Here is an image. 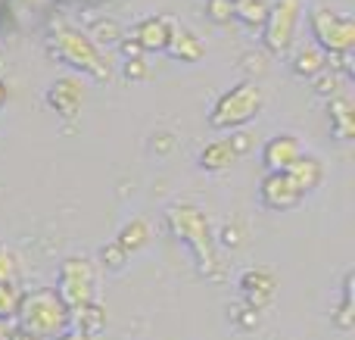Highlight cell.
Listing matches in <instances>:
<instances>
[{"label":"cell","instance_id":"cell-1","mask_svg":"<svg viewBox=\"0 0 355 340\" xmlns=\"http://www.w3.org/2000/svg\"><path fill=\"white\" fill-rule=\"evenodd\" d=\"M12 322L31 337H56L69 328V306L56 294V287L22 291Z\"/></svg>","mask_w":355,"mask_h":340},{"label":"cell","instance_id":"cell-2","mask_svg":"<svg viewBox=\"0 0 355 340\" xmlns=\"http://www.w3.org/2000/svg\"><path fill=\"white\" fill-rule=\"evenodd\" d=\"M168 228L193 250L196 262L206 275H215V266H218V256H215V244H212V228H209V219L200 206L190 203H175L172 210L166 212Z\"/></svg>","mask_w":355,"mask_h":340},{"label":"cell","instance_id":"cell-3","mask_svg":"<svg viewBox=\"0 0 355 340\" xmlns=\"http://www.w3.org/2000/svg\"><path fill=\"white\" fill-rule=\"evenodd\" d=\"M262 106H265L262 87L252 85V81H240V85H234L231 91H225L218 97V103L209 112V125L218 131L240 128V125L252 122L262 112Z\"/></svg>","mask_w":355,"mask_h":340},{"label":"cell","instance_id":"cell-4","mask_svg":"<svg viewBox=\"0 0 355 340\" xmlns=\"http://www.w3.org/2000/svg\"><path fill=\"white\" fill-rule=\"evenodd\" d=\"M56 53H60L72 69H81V72L94 75L97 81L110 78V66L103 62L97 44H94L85 31H75V28L56 31Z\"/></svg>","mask_w":355,"mask_h":340},{"label":"cell","instance_id":"cell-5","mask_svg":"<svg viewBox=\"0 0 355 340\" xmlns=\"http://www.w3.org/2000/svg\"><path fill=\"white\" fill-rule=\"evenodd\" d=\"M302 16V0H275L268 6V16H265V47L275 56H284L290 47H293L296 37V25H300Z\"/></svg>","mask_w":355,"mask_h":340},{"label":"cell","instance_id":"cell-6","mask_svg":"<svg viewBox=\"0 0 355 340\" xmlns=\"http://www.w3.org/2000/svg\"><path fill=\"white\" fill-rule=\"evenodd\" d=\"M309 25H312L315 44L324 53H349L355 47V19L349 16H340V12L331 10H315L309 16Z\"/></svg>","mask_w":355,"mask_h":340},{"label":"cell","instance_id":"cell-7","mask_svg":"<svg viewBox=\"0 0 355 340\" xmlns=\"http://www.w3.org/2000/svg\"><path fill=\"white\" fill-rule=\"evenodd\" d=\"M56 294L62 297V303L69 306V312L94 300V272L87 266V260L69 256L60 266V281H56Z\"/></svg>","mask_w":355,"mask_h":340},{"label":"cell","instance_id":"cell-8","mask_svg":"<svg viewBox=\"0 0 355 340\" xmlns=\"http://www.w3.org/2000/svg\"><path fill=\"white\" fill-rule=\"evenodd\" d=\"M259 194H262V203L268 206V210H277V212L293 210V206L302 200V191L296 187V181L290 178L287 172H268L262 178Z\"/></svg>","mask_w":355,"mask_h":340},{"label":"cell","instance_id":"cell-9","mask_svg":"<svg viewBox=\"0 0 355 340\" xmlns=\"http://www.w3.org/2000/svg\"><path fill=\"white\" fill-rule=\"evenodd\" d=\"M300 156H302V144L296 141V135H275L262 147V162L268 172H287Z\"/></svg>","mask_w":355,"mask_h":340},{"label":"cell","instance_id":"cell-10","mask_svg":"<svg viewBox=\"0 0 355 340\" xmlns=\"http://www.w3.org/2000/svg\"><path fill=\"white\" fill-rule=\"evenodd\" d=\"M47 103L60 112L62 119H75L85 103V87L78 78H56L47 91Z\"/></svg>","mask_w":355,"mask_h":340},{"label":"cell","instance_id":"cell-11","mask_svg":"<svg viewBox=\"0 0 355 340\" xmlns=\"http://www.w3.org/2000/svg\"><path fill=\"white\" fill-rule=\"evenodd\" d=\"M178 25L166 16H150L144 22H137L135 28V41L141 44V50H166L172 41V31Z\"/></svg>","mask_w":355,"mask_h":340},{"label":"cell","instance_id":"cell-12","mask_svg":"<svg viewBox=\"0 0 355 340\" xmlns=\"http://www.w3.org/2000/svg\"><path fill=\"white\" fill-rule=\"evenodd\" d=\"M240 291L250 300L252 309L259 312L271 300V294H275V275H271L268 269H246V272L240 275Z\"/></svg>","mask_w":355,"mask_h":340},{"label":"cell","instance_id":"cell-13","mask_svg":"<svg viewBox=\"0 0 355 340\" xmlns=\"http://www.w3.org/2000/svg\"><path fill=\"white\" fill-rule=\"evenodd\" d=\"M234 160H237V150H234V144L227 141H212L206 144V147L200 150V166L206 169V172H225V169L234 166Z\"/></svg>","mask_w":355,"mask_h":340},{"label":"cell","instance_id":"cell-14","mask_svg":"<svg viewBox=\"0 0 355 340\" xmlns=\"http://www.w3.org/2000/svg\"><path fill=\"white\" fill-rule=\"evenodd\" d=\"M324 69H327V53L318 47V44L300 47L293 53V72L302 75V78H318Z\"/></svg>","mask_w":355,"mask_h":340},{"label":"cell","instance_id":"cell-15","mask_svg":"<svg viewBox=\"0 0 355 340\" xmlns=\"http://www.w3.org/2000/svg\"><path fill=\"white\" fill-rule=\"evenodd\" d=\"M69 325H75V328L87 337H97L100 331L106 328V312L91 300V303H85V306H78V309L69 312Z\"/></svg>","mask_w":355,"mask_h":340},{"label":"cell","instance_id":"cell-16","mask_svg":"<svg viewBox=\"0 0 355 340\" xmlns=\"http://www.w3.org/2000/svg\"><path fill=\"white\" fill-rule=\"evenodd\" d=\"M287 175L296 181V187L306 194V191H312V187L321 185V178H324V169H321V162L315 160V156H306V153H302L300 160H296L293 166L287 169Z\"/></svg>","mask_w":355,"mask_h":340},{"label":"cell","instance_id":"cell-17","mask_svg":"<svg viewBox=\"0 0 355 340\" xmlns=\"http://www.w3.org/2000/svg\"><path fill=\"white\" fill-rule=\"evenodd\" d=\"M327 112H331V128L337 137L343 141H352L355 135V112H352V100L349 97H334L327 103Z\"/></svg>","mask_w":355,"mask_h":340},{"label":"cell","instance_id":"cell-18","mask_svg":"<svg viewBox=\"0 0 355 340\" xmlns=\"http://www.w3.org/2000/svg\"><path fill=\"white\" fill-rule=\"evenodd\" d=\"M166 50L175 56V60H181V62H196L202 56V41L193 35V31L175 28L172 31V41H168Z\"/></svg>","mask_w":355,"mask_h":340},{"label":"cell","instance_id":"cell-19","mask_svg":"<svg viewBox=\"0 0 355 340\" xmlns=\"http://www.w3.org/2000/svg\"><path fill=\"white\" fill-rule=\"evenodd\" d=\"M116 241L122 244V250H125L128 256H131V253H137V250L147 247V241H150V222H147L144 216H135L122 231H119Z\"/></svg>","mask_w":355,"mask_h":340},{"label":"cell","instance_id":"cell-20","mask_svg":"<svg viewBox=\"0 0 355 340\" xmlns=\"http://www.w3.org/2000/svg\"><path fill=\"white\" fill-rule=\"evenodd\" d=\"M271 0H234V19L246 25H262L268 16Z\"/></svg>","mask_w":355,"mask_h":340},{"label":"cell","instance_id":"cell-21","mask_svg":"<svg viewBox=\"0 0 355 340\" xmlns=\"http://www.w3.org/2000/svg\"><path fill=\"white\" fill-rule=\"evenodd\" d=\"M352 284H355V275L349 272L346 275V281H343V303H340V309H337V325L343 331H349L352 325H355V297H352Z\"/></svg>","mask_w":355,"mask_h":340},{"label":"cell","instance_id":"cell-22","mask_svg":"<svg viewBox=\"0 0 355 340\" xmlns=\"http://www.w3.org/2000/svg\"><path fill=\"white\" fill-rule=\"evenodd\" d=\"M19 291L16 281H0V318H12L16 316V306H19Z\"/></svg>","mask_w":355,"mask_h":340},{"label":"cell","instance_id":"cell-23","mask_svg":"<svg viewBox=\"0 0 355 340\" xmlns=\"http://www.w3.org/2000/svg\"><path fill=\"white\" fill-rule=\"evenodd\" d=\"M206 12L212 22L225 25L234 19V0H206Z\"/></svg>","mask_w":355,"mask_h":340},{"label":"cell","instance_id":"cell-24","mask_svg":"<svg viewBox=\"0 0 355 340\" xmlns=\"http://www.w3.org/2000/svg\"><path fill=\"white\" fill-rule=\"evenodd\" d=\"M19 275V260L6 244H0V281H16Z\"/></svg>","mask_w":355,"mask_h":340},{"label":"cell","instance_id":"cell-25","mask_svg":"<svg viewBox=\"0 0 355 340\" xmlns=\"http://www.w3.org/2000/svg\"><path fill=\"white\" fill-rule=\"evenodd\" d=\"M100 260H103L110 269H122L125 262H128V253L122 250V244L119 241H112V244H106V247L100 250Z\"/></svg>","mask_w":355,"mask_h":340},{"label":"cell","instance_id":"cell-26","mask_svg":"<svg viewBox=\"0 0 355 340\" xmlns=\"http://www.w3.org/2000/svg\"><path fill=\"white\" fill-rule=\"evenodd\" d=\"M144 75H147V62H144L141 56H131V60L125 62V78H131V81H141Z\"/></svg>","mask_w":355,"mask_h":340},{"label":"cell","instance_id":"cell-27","mask_svg":"<svg viewBox=\"0 0 355 340\" xmlns=\"http://www.w3.org/2000/svg\"><path fill=\"white\" fill-rule=\"evenodd\" d=\"M227 141L234 144V150H237V156L250 150V135H243V131H240V135H234V137H227Z\"/></svg>","mask_w":355,"mask_h":340},{"label":"cell","instance_id":"cell-28","mask_svg":"<svg viewBox=\"0 0 355 340\" xmlns=\"http://www.w3.org/2000/svg\"><path fill=\"white\" fill-rule=\"evenodd\" d=\"M221 241H225L227 247H237V244H240V231L237 228H225V231H221Z\"/></svg>","mask_w":355,"mask_h":340},{"label":"cell","instance_id":"cell-29","mask_svg":"<svg viewBox=\"0 0 355 340\" xmlns=\"http://www.w3.org/2000/svg\"><path fill=\"white\" fill-rule=\"evenodd\" d=\"M122 53H125V56H128V60H131V56H141L144 50H141V44H137L135 37H131V41H125V44H122Z\"/></svg>","mask_w":355,"mask_h":340},{"label":"cell","instance_id":"cell-30","mask_svg":"<svg viewBox=\"0 0 355 340\" xmlns=\"http://www.w3.org/2000/svg\"><path fill=\"white\" fill-rule=\"evenodd\" d=\"M53 340H94V337H87V334H81V331L78 328H75V331H60V334H56Z\"/></svg>","mask_w":355,"mask_h":340},{"label":"cell","instance_id":"cell-31","mask_svg":"<svg viewBox=\"0 0 355 340\" xmlns=\"http://www.w3.org/2000/svg\"><path fill=\"white\" fill-rule=\"evenodd\" d=\"M6 340H35V337L25 334V331L19 328V325H12V331H10V337H6Z\"/></svg>","mask_w":355,"mask_h":340},{"label":"cell","instance_id":"cell-32","mask_svg":"<svg viewBox=\"0 0 355 340\" xmlns=\"http://www.w3.org/2000/svg\"><path fill=\"white\" fill-rule=\"evenodd\" d=\"M12 331V318H0V340H6Z\"/></svg>","mask_w":355,"mask_h":340},{"label":"cell","instance_id":"cell-33","mask_svg":"<svg viewBox=\"0 0 355 340\" xmlns=\"http://www.w3.org/2000/svg\"><path fill=\"white\" fill-rule=\"evenodd\" d=\"M3 103H6V85L0 81V106H3Z\"/></svg>","mask_w":355,"mask_h":340}]
</instances>
